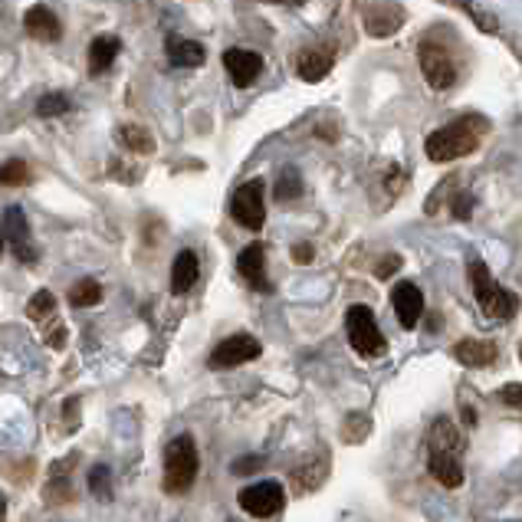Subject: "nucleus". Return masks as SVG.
Instances as JSON below:
<instances>
[{"label": "nucleus", "mask_w": 522, "mask_h": 522, "mask_svg": "<svg viewBox=\"0 0 522 522\" xmlns=\"http://www.w3.org/2000/svg\"><path fill=\"white\" fill-rule=\"evenodd\" d=\"M122 43L119 37H96L89 46V73H106V69L115 63V56H119Z\"/></svg>", "instance_id": "obj_18"}, {"label": "nucleus", "mask_w": 522, "mask_h": 522, "mask_svg": "<svg viewBox=\"0 0 522 522\" xmlns=\"http://www.w3.org/2000/svg\"><path fill=\"white\" fill-rule=\"evenodd\" d=\"M470 286H473V293H477V303L483 306L486 316H493V319H513L516 316L519 299L493 280L483 260H470Z\"/></svg>", "instance_id": "obj_2"}, {"label": "nucleus", "mask_w": 522, "mask_h": 522, "mask_svg": "<svg viewBox=\"0 0 522 522\" xmlns=\"http://www.w3.org/2000/svg\"><path fill=\"white\" fill-rule=\"evenodd\" d=\"M197 273H201V266H197V253L181 250L178 257H174V266H171V293L174 296L188 293V289L197 283Z\"/></svg>", "instance_id": "obj_15"}, {"label": "nucleus", "mask_w": 522, "mask_h": 522, "mask_svg": "<svg viewBox=\"0 0 522 522\" xmlns=\"http://www.w3.org/2000/svg\"><path fill=\"white\" fill-rule=\"evenodd\" d=\"M266 4H280V0H266Z\"/></svg>", "instance_id": "obj_38"}, {"label": "nucleus", "mask_w": 522, "mask_h": 522, "mask_svg": "<svg viewBox=\"0 0 522 522\" xmlns=\"http://www.w3.org/2000/svg\"><path fill=\"white\" fill-rule=\"evenodd\" d=\"M326 470H329V460H312L306 463V467H299L293 470V490L296 493H312V490H319L322 480H326Z\"/></svg>", "instance_id": "obj_21"}, {"label": "nucleus", "mask_w": 522, "mask_h": 522, "mask_svg": "<svg viewBox=\"0 0 522 522\" xmlns=\"http://www.w3.org/2000/svg\"><path fill=\"white\" fill-rule=\"evenodd\" d=\"M224 69H227V76L234 79V86H253L257 83V76H260V69H263V60L257 53H250V50H227L224 53Z\"/></svg>", "instance_id": "obj_10"}, {"label": "nucleus", "mask_w": 522, "mask_h": 522, "mask_svg": "<svg viewBox=\"0 0 522 522\" xmlns=\"http://www.w3.org/2000/svg\"><path fill=\"white\" fill-rule=\"evenodd\" d=\"M286 503V493L280 483L273 480H263V483H253L247 490L240 493V509L257 519H266V516H276Z\"/></svg>", "instance_id": "obj_7"}, {"label": "nucleus", "mask_w": 522, "mask_h": 522, "mask_svg": "<svg viewBox=\"0 0 522 522\" xmlns=\"http://www.w3.org/2000/svg\"><path fill=\"white\" fill-rule=\"evenodd\" d=\"M7 519V513H4V506H0V522H4Z\"/></svg>", "instance_id": "obj_36"}, {"label": "nucleus", "mask_w": 522, "mask_h": 522, "mask_svg": "<svg viewBox=\"0 0 522 522\" xmlns=\"http://www.w3.org/2000/svg\"><path fill=\"white\" fill-rule=\"evenodd\" d=\"M89 486H92V493H96V496H102V500H109V496H112V486H109V470H106V467H96V470H92Z\"/></svg>", "instance_id": "obj_30"}, {"label": "nucleus", "mask_w": 522, "mask_h": 522, "mask_svg": "<svg viewBox=\"0 0 522 522\" xmlns=\"http://www.w3.org/2000/svg\"><path fill=\"white\" fill-rule=\"evenodd\" d=\"M237 270L253 289H270V283H266V247L263 243H250V247L240 253Z\"/></svg>", "instance_id": "obj_13"}, {"label": "nucleus", "mask_w": 522, "mask_h": 522, "mask_svg": "<svg viewBox=\"0 0 522 522\" xmlns=\"http://www.w3.org/2000/svg\"><path fill=\"white\" fill-rule=\"evenodd\" d=\"M27 165L23 161H7V165H0V184H10V188H17V184H27Z\"/></svg>", "instance_id": "obj_29"}, {"label": "nucleus", "mask_w": 522, "mask_h": 522, "mask_svg": "<svg viewBox=\"0 0 522 522\" xmlns=\"http://www.w3.org/2000/svg\"><path fill=\"white\" fill-rule=\"evenodd\" d=\"M500 398H503L506 404H522V385H509V388H503V391H500Z\"/></svg>", "instance_id": "obj_33"}, {"label": "nucleus", "mask_w": 522, "mask_h": 522, "mask_svg": "<svg viewBox=\"0 0 522 522\" xmlns=\"http://www.w3.org/2000/svg\"><path fill=\"white\" fill-rule=\"evenodd\" d=\"M486 129L483 119H460V122H450L444 129H437L427 135V158L431 161H454L470 155L473 148L480 145V132Z\"/></svg>", "instance_id": "obj_1"}, {"label": "nucleus", "mask_w": 522, "mask_h": 522, "mask_svg": "<svg viewBox=\"0 0 522 522\" xmlns=\"http://www.w3.org/2000/svg\"><path fill=\"white\" fill-rule=\"evenodd\" d=\"M431 473L437 483L450 486V490H457L463 483V470H460V460L457 457H447V454H431Z\"/></svg>", "instance_id": "obj_22"}, {"label": "nucleus", "mask_w": 522, "mask_h": 522, "mask_svg": "<svg viewBox=\"0 0 522 522\" xmlns=\"http://www.w3.org/2000/svg\"><path fill=\"white\" fill-rule=\"evenodd\" d=\"M417 60H421V73L434 89H450L457 83V63L444 46L437 43H421L417 50Z\"/></svg>", "instance_id": "obj_5"}, {"label": "nucleus", "mask_w": 522, "mask_h": 522, "mask_svg": "<svg viewBox=\"0 0 522 522\" xmlns=\"http://www.w3.org/2000/svg\"><path fill=\"white\" fill-rule=\"evenodd\" d=\"M27 316L33 322H43V319H50L56 316V299L50 289H40V293H33L30 296V303H27Z\"/></svg>", "instance_id": "obj_25"}, {"label": "nucleus", "mask_w": 522, "mask_h": 522, "mask_svg": "<svg viewBox=\"0 0 522 522\" xmlns=\"http://www.w3.org/2000/svg\"><path fill=\"white\" fill-rule=\"evenodd\" d=\"M391 303H394V312H398V322L404 329H414L417 319H421L424 312V296L421 289H417L414 283H398L391 293Z\"/></svg>", "instance_id": "obj_11"}, {"label": "nucleus", "mask_w": 522, "mask_h": 522, "mask_svg": "<svg viewBox=\"0 0 522 522\" xmlns=\"http://www.w3.org/2000/svg\"><path fill=\"white\" fill-rule=\"evenodd\" d=\"M289 253H293L296 263H309L312 260V247H309V243H296V247L289 250Z\"/></svg>", "instance_id": "obj_34"}, {"label": "nucleus", "mask_w": 522, "mask_h": 522, "mask_svg": "<svg viewBox=\"0 0 522 522\" xmlns=\"http://www.w3.org/2000/svg\"><path fill=\"white\" fill-rule=\"evenodd\" d=\"M345 329H348V342H352V348L358 355L365 358H378L385 355V335H381L378 322H375V312H371L368 306H352L345 316Z\"/></svg>", "instance_id": "obj_4"}, {"label": "nucleus", "mask_w": 522, "mask_h": 522, "mask_svg": "<svg viewBox=\"0 0 522 522\" xmlns=\"http://www.w3.org/2000/svg\"><path fill=\"white\" fill-rule=\"evenodd\" d=\"M168 60L174 66H201L204 63V46L184 37H168Z\"/></svg>", "instance_id": "obj_19"}, {"label": "nucleus", "mask_w": 522, "mask_h": 522, "mask_svg": "<svg viewBox=\"0 0 522 522\" xmlns=\"http://www.w3.org/2000/svg\"><path fill=\"white\" fill-rule=\"evenodd\" d=\"M197 477V447L194 440L174 437L165 447V490L168 493H188Z\"/></svg>", "instance_id": "obj_3"}, {"label": "nucleus", "mask_w": 522, "mask_h": 522, "mask_svg": "<svg viewBox=\"0 0 522 522\" xmlns=\"http://www.w3.org/2000/svg\"><path fill=\"white\" fill-rule=\"evenodd\" d=\"M296 69H299V76H303L306 83H319V79L329 76L332 56L322 53V50H303L296 56Z\"/></svg>", "instance_id": "obj_17"}, {"label": "nucleus", "mask_w": 522, "mask_h": 522, "mask_svg": "<svg viewBox=\"0 0 522 522\" xmlns=\"http://www.w3.org/2000/svg\"><path fill=\"white\" fill-rule=\"evenodd\" d=\"M470 207H473V197H470V194H460V197H457L454 214H457L460 220H467V217H470Z\"/></svg>", "instance_id": "obj_32"}, {"label": "nucleus", "mask_w": 522, "mask_h": 522, "mask_svg": "<svg viewBox=\"0 0 522 522\" xmlns=\"http://www.w3.org/2000/svg\"><path fill=\"white\" fill-rule=\"evenodd\" d=\"M23 30H27V37L43 40V43L60 40V33H63V27H60V20H56V14H53L50 7H43V4H37V7L27 10V17H23Z\"/></svg>", "instance_id": "obj_12"}, {"label": "nucleus", "mask_w": 522, "mask_h": 522, "mask_svg": "<svg viewBox=\"0 0 522 522\" xmlns=\"http://www.w3.org/2000/svg\"><path fill=\"white\" fill-rule=\"evenodd\" d=\"M463 447V437L454 427V421L447 417H437L434 427H431V437H427V454H447V457H457Z\"/></svg>", "instance_id": "obj_14"}, {"label": "nucleus", "mask_w": 522, "mask_h": 522, "mask_svg": "<svg viewBox=\"0 0 522 522\" xmlns=\"http://www.w3.org/2000/svg\"><path fill=\"white\" fill-rule=\"evenodd\" d=\"M467 7V14L473 17V23H480V27L486 30V33H496L500 27H496V20H490V14H486V10H480V7H473V4H463Z\"/></svg>", "instance_id": "obj_31"}, {"label": "nucleus", "mask_w": 522, "mask_h": 522, "mask_svg": "<svg viewBox=\"0 0 522 522\" xmlns=\"http://www.w3.org/2000/svg\"><path fill=\"white\" fill-rule=\"evenodd\" d=\"M69 112V99L63 92H50V96H43L37 102V115L40 119H56V115H66Z\"/></svg>", "instance_id": "obj_28"}, {"label": "nucleus", "mask_w": 522, "mask_h": 522, "mask_svg": "<svg viewBox=\"0 0 522 522\" xmlns=\"http://www.w3.org/2000/svg\"><path fill=\"white\" fill-rule=\"evenodd\" d=\"M454 358H457L460 365H467V368H486V365H493L496 345L493 342H483V339H463L454 348Z\"/></svg>", "instance_id": "obj_16"}, {"label": "nucleus", "mask_w": 522, "mask_h": 522, "mask_svg": "<svg viewBox=\"0 0 522 522\" xmlns=\"http://www.w3.org/2000/svg\"><path fill=\"white\" fill-rule=\"evenodd\" d=\"M368 431H371V417L368 414H352L342 424V437L348 440V444H362V440L368 437Z\"/></svg>", "instance_id": "obj_26"}, {"label": "nucleus", "mask_w": 522, "mask_h": 522, "mask_svg": "<svg viewBox=\"0 0 522 522\" xmlns=\"http://www.w3.org/2000/svg\"><path fill=\"white\" fill-rule=\"evenodd\" d=\"M303 191V181H299V171L286 168L280 171V181H276V201H293Z\"/></svg>", "instance_id": "obj_27"}, {"label": "nucleus", "mask_w": 522, "mask_h": 522, "mask_svg": "<svg viewBox=\"0 0 522 522\" xmlns=\"http://www.w3.org/2000/svg\"><path fill=\"white\" fill-rule=\"evenodd\" d=\"M253 358H260V342L253 335L240 332V335H230V339L220 342L214 352H211V368H237V365H247Z\"/></svg>", "instance_id": "obj_8"}, {"label": "nucleus", "mask_w": 522, "mask_h": 522, "mask_svg": "<svg viewBox=\"0 0 522 522\" xmlns=\"http://www.w3.org/2000/svg\"><path fill=\"white\" fill-rule=\"evenodd\" d=\"M230 214L240 227L247 230H260L263 217H266V204H263V184L260 181H247L234 191V201H230Z\"/></svg>", "instance_id": "obj_6"}, {"label": "nucleus", "mask_w": 522, "mask_h": 522, "mask_svg": "<svg viewBox=\"0 0 522 522\" xmlns=\"http://www.w3.org/2000/svg\"><path fill=\"white\" fill-rule=\"evenodd\" d=\"M398 266H401V257H388L385 263L378 266V276H388L391 270H398Z\"/></svg>", "instance_id": "obj_35"}, {"label": "nucleus", "mask_w": 522, "mask_h": 522, "mask_svg": "<svg viewBox=\"0 0 522 522\" xmlns=\"http://www.w3.org/2000/svg\"><path fill=\"white\" fill-rule=\"evenodd\" d=\"M0 250H4V230H0Z\"/></svg>", "instance_id": "obj_37"}, {"label": "nucleus", "mask_w": 522, "mask_h": 522, "mask_svg": "<svg viewBox=\"0 0 522 522\" xmlns=\"http://www.w3.org/2000/svg\"><path fill=\"white\" fill-rule=\"evenodd\" d=\"M99 299H102V286L96 280H83V283H76L73 289H69V303H73L76 309L96 306Z\"/></svg>", "instance_id": "obj_24"}, {"label": "nucleus", "mask_w": 522, "mask_h": 522, "mask_svg": "<svg viewBox=\"0 0 522 522\" xmlns=\"http://www.w3.org/2000/svg\"><path fill=\"white\" fill-rule=\"evenodd\" d=\"M401 23H404L401 10H368L365 30L371 33V37H391V33L398 30Z\"/></svg>", "instance_id": "obj_23"}, {"label": "nucleus", "mask_w": 522, "mask_h": 522, "mask_svg": "<svg viewBox=\"0 0 522 522\" xmlns=\"http://www.w3.org/2000/svg\"><path fill=\"white\" fill-rule=\"evenodd\" d=\"M0 230H4V237L14 243L20 260H27V263L37 260V247H33V240H30V224H27V217H23L20 207H7L4 220H0Z\"/></svg>", "instance_id": "obj_9"}, {"label": "nucleus", "mask_w": 522, "mask_h": 522, "mask_svg": "<svg viewBox=\"0 0 522 522\" xmlns=\"http://www.w3.org/2000/svg\"><path fill=\"white\" fill-rule=\"evenodd\" d=\"M115 142H119L122 148H129V152H138V155H148V152H155V138L148 135L142 125H119L115 129Z\"/></svg>", "instance_id": "obj_20"}]
</instances>
